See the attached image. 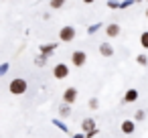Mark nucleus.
<instances>
[{
  "label": "nucleus",
  "instance_id": "obj_10",
  "mask_svg": "<svg viewBox=\"0 0 148 138\" xmlns=\"http://www.w3.org/2000/svg\"><path fill=\"white\" fill-rule=\"evenodd\" d=\"M41 51H43V55H49V53H53V51H55V45H43V47H41Z\"/></svg>",
  "mask_w": 148,
  "mask_h": 138
},
{
  "label": "nucleus",
  "instance_id": "obj_15",
  "mask_svg": "<svg viewBox=\"0 0 148 138\" xmlns=\"http://www.w3.org/2000/svg\"><path fill=\"white\" fill-rule=\"evenodd\" d=\"M83 2H85V4H91V2H93V0H83Z\"/></svg>",
  "mask_w": 148,
  "mask_h": 138
},
{
  "label": "nucleus",
  "instance_id": "obj_5",
  "mask_svg": "<svg viewBox=\"0 0 148 138\" xmlns=\"http://www.w3.org/2000/svg\"><path fill=\"white\" fill-rule=\"evenodd\" d=\"M75 100H77V89L75 87H69V89L63 91V102L65 104H73Z\"/></svg>",
  "mask_w": 148,
  "mask_h": 138
},
{
  "label": "nucleus",
  "instance_id": "obj_11",
  "mask_svg": "<svg viewBox=\"0 0 148 138\" xmlns=\"http://www.w3.org/2000/svg\"><path fill=\"white\" fill-rule=\"evenodd\" d=\"M63 4H65V0H51V8H55V10L61 8Z\"/></svg>",
  "mask_w": 148,
  "mask_h": 138
},
{
  "label": "nucleus",
  "instance_id": "obj_7",
  "mask_svg": "<svg viewBox=\"0 0 148 138\" xmlns=\"http://www.w3.org/2000/svg\"><path fill=\"white\" fill-rule=\"evenodd\" d=\"M106 35L108 37H118L120 35V27L118 25H108L106 27Z\"/></svg>",
  "mask_w": 148,
  "mask_h": 138
},
{
  "label": "nucleus",
  "instance_id": "obj_12",
  "mask_svg": "<svg viewBox=\"0 0 148 138\" xmlns=\"http://www.w3.org/2000/svg\"><path fill=\"white\" fill-rule=\"evenodd\" d=\"M140 43H142V47H144V49H148V33H142Z\"/></svg>",
  "mask_w": 148,
  "mask_h": 138
},
{
  "label": "nucleus",
  "instance_id": "obj_1",
  "mask_svg": "<svg viewBox=\"0 0 148 138\" xmlns=\"http://www.w3.org/2000/svg\"><path fill=\"white\" fill-rule=\"evenodd\" d=\"M27 79H23V77H16V79H12L10 81V85H8V89H10V93L12 95H23L25 91H27Z\"/></svg>",
  "mask_w": 148,
  "mask_h": 138
},
{
  "label": "nucleus",
  "instance_id": "obj_9",
  "mask_svg": "<svg viewBox=\"0 0 148 138\" xmlns=\"http://www.w3.org/2000/svg\"><path fill=\"white\" fill-rule=\"evenodd\" d=\"M122 132L124 134H132L134 132V122L132 120H124L122 122Z\"/></svg>",
  "mask_w": 148,
  "mask_h": 138
},
{
  "label": "nucleus",
  "instance_id": "obj_16",
  "mask_svg": "<svg viewBox=\"0 0 148 138\" xmlns=\"http://www.w3.org/2000/svg\"><path fill=\"white\" fill-rule=\"evenodd\" d=\"M146 19H148V8H146Z\"/></svg>",
  "mask_w": 148,
  "mask_h": 138
},
{
  "label": "nucleus",
  "instance_id": "obj_2",
  "mask_svg": "<svg viewBox=\"0 0 148 138\" xmlns=\"http://www.w3.org/2000/svg\"><path fill=\"white\" fill-rule=\"evenodd\" d=\"M59 39H61L63 43L73 41V39H75V29H73V27H63V29L59 31Z\"/></svg>",
  "mask_w": 148,
  "mask_h": 138
},
{
  "label": "nucleus",
  "instance_id": "obj_6",
  "mask_svg": "<svg viewBox=\"0 0 148 138\" xmlns=\"http://www.w3.org/2000/svg\"><path fill=\"white\" fill-rule=\"evenodd\" d=\"M99 53H101L103 57H112V55H114V49H112V45L101 43V45H99Z\"/></svg>",
  "mask_w": 148,
  "mask_h": 138
},
{
  "label": "nucleus",
  "instance_id": "obj_8",
  "mask_svg": "<svg viewBox=\"0 0 148 138\" xmlns=\"http://www.w3.org/2000/svg\"><path fill=\"white\" fill-rule=\"evenodd\" d=\"M136 100H138V91H136V89H128L126 95H124V102L132 104V102H136Z\"/></svg>",
  "mask_w": 148,
  "mask_h": 138
},
{
  "label": "nucleus",
  "instance_id": "obj_14",
  "mask_svg": "<svg viewBox=\"0 0 148 138\" xmlns=\"http://www.w3.org/2000/svg\"><path fill=\"white\" fill-rule=\"evenodd\" d=\"M91 126H93V122H91V120H87V122H83V128H91Z\"/></svg>",
  "mask_w": 148,
  "mask_h": 138
},
{
  "label": "nucleus",
  "instance_id": "obj_4",
  "mask_svg": "<svg viewBox=\"0 0 148 138\" xmlns=\"http://www.w3.org/2000/svg\"><path fill=\"white\" fill-rule=\"evenodd\" d=\"M85 61H87L85 51H75V53L71 55V63H73L75 67H83V65H85Z\"/></svg>",
  "mask_w": 148,
  "mask_h": 138
},
{
  "label": "nucleus",
  "instance_id": "obj_13",
  "mask_svg": "<svg viewBox=\"0 0 148 138\" xmlns=\"http://www.w3.org/2000/svg\"><path fill=\"white\" fill-rule=\"evenodd\" d=\"M136 120H144V112H142V110L136 114Z\"/></svg>",
  "mask_w": 148,
  "mask_h": 138
},
{
  "label": "nucleus",
  "instance_id": "obj_3",
  "mask_svg": "<svg viewBox=\"0 0 148 138\" xmlns=\"http://www.w3.org/2000/svg\"><path fill=\"white\" fill-rule=\"evenodd\" d=\"M67 75H69V67L65 63H59V65L53 67V77L55 79H65Z\"/></svg>",
  "mask_w": 148,
  "mask_h": 138
}]
</instances>
